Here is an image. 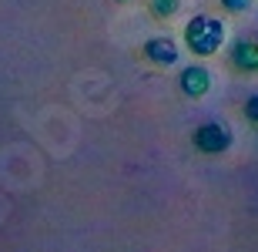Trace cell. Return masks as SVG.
Wrapping results in <instances>:
<instances>
[{
  "instance_id": "6",
  "label": "cell",
  "mask_w": 258,
  "mask_h": 252,
  "mask_svg": "<svg viewBox=\"0 0 258 252\" xmlns=\"http://www.w3.org/2000/svg\"><path fill=\"white\" fill-rule=\"evenodd\" d=\"M151 10L158 17H171L174 10H178V0H151Z\"/></svg>"
},
{
  "instance_id": "7",
  "label": "cell",
  "mask_w": 258,
  "mask_h": 252,
  "mask_svg": "<svg viewBox=\"0 0 258 252\" xmlns=\"http://www.w3.org/2000/svg\"><path fill=\"white\" fill-rule=\"evenodd\" d=\"M221 7L228 14H245V10H251V0H221Z\"/></svg>"
},
{
  "instance_id": "1",
  "label": "cell",
  "mask_w": 258,
  "mask_h": 252,
  "mask_svg": "<svg viewBox=\"0 0 258 252\" xmlns=\"http://www.w3.org/2000/svg\"><path fill=\"white\" fill-rule=\"evenodd\" d=\"M225 20L218 17H208V14H198V17L188 20V27H184V44L191 51L195 58H211V54H218L221 44H225Z\"/></svg>"
},
{
  "instance_id": "3",
  "label": "cell",
  "mask_w": 258,
  "mask_h": 252,
  "mask_svg": "<svg viewBox=\"0 0 258 252\" xmlns=\"http://www.w3.org/2000/svg\"><path fill=\"white\" fill-rule=\"evenodd\" d=\"M178 84H181V94L184 97H205L211 91V71L205 68V64H191V68L181 71Z\"/></svg>"
},
{
  "instance_id": "8",
  "label": "cell",
  "mask_w": 258,
  "mask_h": 252,
  "mask_svg": "<svg viewBox=\"0 0 258 252\" xmlns=\"http://www.w3.org/2000/svg\"><path fill=\"white\" fill-rule=\"evenodd\" d=\"M245 115H248V121H258V94H251L245 101Z\"/></svg>"
},
{
  "instance_id": "5",
  "label": "cell",
  "mask_w": 258,
  "mask_h": 252,
  "mask_svg": "<svg viewBox=\"0 0 258 252\" xmlns=\"http://www.w3.org/2000/svg\"><path fill=\"white\" fill-rule=\"evenodd\" d=\"M144 58L158 68H171V64H178V44L171 37H151L144 44Z\"/></svg>"
},
{
  "instance_id": "9",
  "label": "cell",
  "mask_w": 258,
  "mask_h": 252,
  "mask_svg": "<svg viewBox=\"0 0 258 252\" xmlns=\"http://www.w3.org/2000/svg\"><path fill=\"white\" fill-rule=\"evenodd\" d=\"M121 4H127V0H121Z\"/></svg>"
},
{
  "instance_id": "10",
  "label": "cell",
  "mask_w": 258,
  "mask_h": 252,
  "mask_svg": "<svg viewBox=\"0 0 258 252\" xmlns=\"http://www.w3.org/2000/svg\"><path fill=\"white\" fill-rule=\"evenodd\" d=\"M255 44H258V37H255Z\"/></svg>"
},
{
  "instance_id": "4",
  "label": "cell",
  "mask_w": 258,
  "mask_h": 252,
  "mask_svg": "<svg viewBox=\"0 0 258 252\" xmlns=\"http://www.w3.org/2000/svg\"><path fill=\"white\" fill-rule=\"evenodd\" d=\"M231 68L241 71V74H258V44L248 37H241L231 44Z\"/></svg>"
},
{
  "instance_id": "2",
  "label": "cell",
  "mask_w": 258,
  "mask_h": 252,
  "mask_svg": "<svg viewBox=\"0 0 258 252\" xmlns=\"http://www.w3.org/2000/svg\"><path fill=\"white\" fill-rule=\"evenodd\" d=\"M191 141H195L198 152H205V155H221V152L231 148V131L225 125H218V121H208V125L195 128Z\"/></svg>"
}]
</instances>
